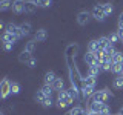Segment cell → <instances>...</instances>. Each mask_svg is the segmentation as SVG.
<instances>
[{
    "label": "cell",
    "mask_w": 123,
    "mask_h": 115,
    "mask_svg": "<svg viewBox=\"0 0 123 115\" xmlns=\"http://www.w3.org/2000/svg\"><path fill=\"white\" fill-rule=\"evenodd\" d=\"M74 100L75 98L69 94V89L59 91V94H57V106H59L60 109H65L66 106L72 104V103H74Z\"/></svg>",
    "instance_id": "6da1fadb"
},
{
    "label": "cell",
    "mask_w": 123,
    "mask_h": 115,
    "mask_svg": "<svg viewBox=\"0 0 123 115\" xmlns=\"http://www.w3.org/2000/svg\"><path fill=\"white\" fill-rule=\"evenodd\" d=\"M112 97L109 89H102V91H95V94L92 95V101H100V103H106L108 100Z\"/></svg>",
    "instance_id": "7a4b0ae2"
},
{
    "label": "cell",
    "mask_w": 123,
    "mask_h": 115,
    "mask_svg": "<svg viewBox=\"0 0 123 115\" xmlns=\"http://www.w3.org/2000/svg\"><path fill=\"white\" fill-rule=\"evenodd\" d=\"M91 15H92V18H95L97 22H105L106 14H105V11H103V5H95L91 11Z\"/></svg>",
    "instance_id": "3957f363"
},
{
    "label": "cell",
    "mask_w": 123,
    "mask_h": 115,
    "mask_svg": "<svg viewBox=\"0 0 123 115\" xmlns=\"http://www.w3.org/2000/svg\"><path fill=\"white\" fill-rule=\"evenodd\" d=\"M9 94H11V81L8 78H3L2 84H0V97L3 100H6Z\"/></svg>",
    "instance_id": "277c9868"
},
{
    "label": "cell",
    "mask_w": 123,
    "mask_h": 115,
    "mask_svg": "<svg viewBox=\"0 0 123 115\" xmlns=\"http://www.w3.org/2000/svg\"><path fill=\"white\" fill-rule=\"evenodd\" d=\"M91 12H88V11H82V12L77 14V23H79L80 26H86L88 23L91 20Z\"/></svg>",
    "instance_id": "5b68a950"
},
{
    "label": "cell",
    "mask_w": 123,
    "mask_h": 115,
    "mask_svg": "<svg viewBox=\"0 0 123 115\" xmlns=\"http://www.w3.org/2000/svg\"><path fill=\"white\" fill-rule=\"evenodd\" d=\"M85 63H86L88 66H102V63H98V61H97L95 54L94 52H89V51L85 54Z\"/></svg>",
    "instance_id": "8992f818"
},
{
    "label": "cell",
    "mask_w": 123,
    "mask_h": 115,
    "mask_svg": "<svg viewBox=\"0 0 123 115\" xmlns=\"http://www.w3.org/2000/svg\"><path fill=\"white\" fill-rule=\"evenodd\" d=\"M89 109H92L94 112H108L109 110V107H108L106 103H100V101H92L91 103V106H89Z\"/></svg>",
    "instance_id": "52a82bcc"
},
{
    "label": "cell",
    "mask_w": 123,
    "mask_h": 115,
    "mask_svg": "<svg viewBox=\"0 0 123 115\" xmlns=\"http://www.w3.org/2000/svg\"><path fill=\"white\" fill-rule=\"evenodd\" d=\"M6 32H11V34H14L15 37H23V34H22V29H20V25H15V23H8V26H6Z\"/></svg>",
    "instance_id": "ba28073f"
},
{
    "label": "cell",
    "mask_w": 123,
    "mask_h": 115,
    "mask_svg": "<svg viewBox=\"0 0 123 115\" xmlns=\"http://www.w3.org/2000/svg\"><path fill=\"white\" fill-rule=\"evenodd\" d=\"M95 83H97L95 77L86 75V77H83L82 81H80V87H82V86H86V87H95Z\"/></svg>",
    "instance_id": "9c48e42d"
},
{
    "label": "cell",
    "mask_w": 123,
    "mask_h": 115,
    "mask_svg": "<svg viewBox=\"0 0 123 115\" xmlns=\"http://www.w3.org/2000/svg\"><path fill=\"white\" fill-rule=\"evenodd\" d=\"M11 9H12L15 14L25 12V0H14V2H12V8H11Z\"/></svg>",
    "instance_id": "30bf717a"
},
{
    "label": "cell",
    "mask_w": 123,
    "mask_h": 115,
    "mask_svg": "<svg viewBox=\"0 0 123 115\" xmlns=\"http://www.w3.org/2000/svg\"><path fill=\"white\" fill-rule=\"evenodd\" d=\"M32 60H34L32 54H31V52H28V51H25V49H23V51H22V54L18 55V61H20V63L29 64V63H31Z\"/></svg>",
    "instance_id": "8fae6325"
},
{
    "label": "cell",
    "mask_w": 123,
    "mask_h": 115,
    "mask_svg": "<svg viewBox=\"0 0 123 115\" xmlns=\"http://www.w3.org/2000/svg\"><path fill=\"white\" fill-rule=\"evenodd\" d=\"M80 94H82L83 100H88V98H92V95L95 94L94 87H86V86H82L80 87Z\"/></svg>",
    "instance_id": "7c38bea8"
},
{
    "label": "cell",
    "mask_w": 123,
    "mask_h": 115,
    "mask_svg": "<svg viewBox=\"0 0 123 115\" xmlns=\"http://www.w3.org/2000/svg\"><path fill=\"white\" fill-rule=\"evenodd\" d=\"M46 37H48V32H46V29H37L36 34H34V40L36 41H45Z\"/></svg>",
    "instance_id": "4fadbf2b"
},
{
    "label": "cell",
    "mask_w": 123,
    "mask_h": 115,
    "mask_svg": "<svg viewBox=\"0 0 123 115\" xmlns=\"http://www.w3.org/2000/svg\"><path fill=\"white\" fill-rule=\"evenodd\" d=\"M36 9H37V5L32 2V0H25V12L26 14L36 12Z\"/></svg>",
    "instance_id": "5bb4252c"
},
{
    "label": "cell",
    "mask_w": 123,
    "mask_h": 115,
    "mask_svg": "<svg viewBox=\"0 0 123 115\" xmlns=\"http://www.w3.org/2000/svg\"><path fill=\"white\" fill-rule=\"evenodd\" d=\"M3 43H15V41H17V38L18 37H15L14 35V34H11V32H6V31H5V32H3Z\"/></svg>",
    "instance_id": "9a60e30c"
},
{
    "label": "cell",
    "mask_w": 123,
    "mask_h": 115,
    "mask_svg": "<svg viewBox=\"0 0 123 115\" xmlns=\"http://www.w3.org/2000/svg\"><path fill=\"white\" fill-rule=\"evenodd\" d=\"M52 87H54V91H63L65 89V80L62 78V77H57L55 78V81L52 83Z\"/></svg>",
    "instance_id": "2e32d148"
},
{
    "label": "cell",
    "mask_w": 123,
    "mask_h": 115,
    "mask_svg": "<svg viewBox=\"0 0 123 115\" xmlns=\"http://www.w3.org/2000/svg\"><path fill=\"white\" fill-rule=\"evenodd\" d=\"M55 78H57V75L54 74L52 71H48V72L45 74V78H43V81H45V84H51V86H52V83L55 81Z\"/></svg>",
    "instance_id": "e0dca14e"
},
{
    "label": "cell",
    "mask_w": 123,
    "mask_h": 115,
    "mask_svg": "<svg viewBox=\"0 0 123 115\" xmlns=\"http://www.w3.org/2000/svg\"><path fill=\"white\" fill-rule=\"evenodd\" d=\"M97 41H98L100 49H102V51H105L109 45H112V43H111V40H109V37H100V38H97Z\"/></svg>",
    "instance_id": "ac0fdd59"
},
{
    "label": "cell",
    "mask_w": 123,
    "mask_h": 115,
    "mask_svg": "<svg viewBox=\"0 0 123 115\" xmlns=\"http://www.w3.org/2000/svg\"><path fill=\"white\" fill-rule=\"evenodd\" d=\"M68 115H86V110H85L82 106H75V107H72V109L69 110Z\"/></svg>",
    "instance_id": "d6986e66"
},
{
    "label": "cell",
    "mask_w": 123,
    "mask_h": 115,
    "mask_svg": "<svg viewBox=\"0 0 123 115\" xmlns=\"http://www.w3.org/2000/svg\"><path fill=\"white\" fill-rule=\"evenodd\" d=\"M77 51H79V46L77 45H69L66 48V57H75Z\"/></svg>",
    "instance_id": "ffe728a7"
},
{
    "label": "cell",
    "mask_w": 123,
    "mask_h": 115,
    "mask_svg": "<svg viewBox=\"0 0 123 115\" xmlns=\"http://www.w3.org/2000/svg\"><path fill=\"white\" fill-rule=\"evenodd\" d=\"M88 51H89V52H97V51H102V49H100L98 41H97V40H92V41H89V45H88Z\"/></svg>",
    "instance_id": "44dd1931"
},
{
    "label": "cell",
    "mask_w": 123,
    "mask_h": 115,
    "mask_svg": "<svg viewBox=\"0 0 123 115\" xmlns=\"http://www.w3.org/2000/svg\"><path fill=\"white\" fill-rule=\"evenodd\" d=\"M20 29H22V34H23V37L29 35V32H31V23H29V22H25V23H22V25H20Z\"/></svg>",
    "instance_id": "7402d4cb"
},
{
    "label": "cell",
    "mask_w": 123,
    "mask_h": 115,
    "mask_svg": "<svg viewBox=\"0 0 123 115\" xmlns=\"http://www.w3.org/2000/svg\"><path fill=\"white\" fill-rule=\"evenodd\" d=\"M100 71H102V66H89V69H88V75L97 78V75L100 74Z\"/></svg>",
    "instance_id": "603a6c76"
},
{
    "label": "cell",
    "mask_w": 123,
    "mask_h": 115,
    "mask_svg": "<svg viewBox=\"0 0 123 115\" xmlns=\"http://www.w3.org/2000/svg\"><path fill=\"white\" fill-rule=\"evenodd\" d=\"M32 2L40 8H49L51 3H52V0H32Z\"/></svg>",
    "instance_id": "cb8c5ba5"
},
{
    "label": "cell",
    "mask_w": 123,
    "mask_h": 115,
    "mask_svg": "<svg viewBox=\"0 0 123 115\" xmlns=\"http://www.w3.org/2000/svg\"><path fill=\"white\" fill-rule=\"evenodd\" d=\"M36 43H37L36 40H29V41H26V45H25V51H28V52L32 54V52H34V49H36Z\"/></svg>",
    "instance_id": "d4e9b609"
},
{
    "label": "cell",
    "mask_w": 123,
    "mask_h": 115,
    "mask_svg": "<svg viewBox=\"0 0 123 115\" xmlns=\"http://www.w3.org/2000/svg\"><path fill=\"white\" fill-rule=\"evenodd\" d=\"M9 8H12V2L11 0H2L0 2V11H6Z\"/></svg>",
    "instance_id": "484cf974"
},
{
    "label": "cell",
    "mask_w": 123,
    "mask_h": 115,
    "mask_svg": "<svg viewBox=\"0 0 123 115\" xmlns=\"http://www.w3.org/2000/svg\"><path fill=\"white\" fill-rule=\"evenodd\" d=\"M46 100V95H45V92L42 91V89H38L37 92H36V101H38V103H43Z\"/></svg>",
    "instance_id": "4316f807"
},
{
    "label": "cell",
    "mask_w": 123,
    "mask_h": 115,
    "mask_svg": "<svg viewBox=\"0 0 123 115\" xmlns=\"http://www.w3.org/2000/svg\"><path fill=\"white\" fill-rule=\"evenodd\" d=\"M122 71H123V63H114L112 64V72L117 75H122Z\"/></svg>",
    "instance_id": "83f0119b"
},
{
    "label": "cell",
    "mask_w": 123,
    "mask_h": 115,
    "mask_svg": "<svg viewBox=\"0 0 123 115\" xmlns=\"http://www.w3.org/2000/svg\"><path fill=\"white\" fill-rule=\"evenodd\" d=\"M114 87L115 89H122L123 87V75H117V78L114 80Z\"/></svg>",
    "instance_id": "f1b7e54d"
},
{
    "label": "cell",
    "mask_w": 123,
    "mask_h": 115,
    "mask_svg": "<svg viewBox=\"0 0 123 115\" xmlns=\"http://www.w3.org/2000/svg\"><path fill=\"white\" fill-rule=\"evenodd\" d=\"M20 84L18 83H15V81H12L11 83V94H14V95H17V94H20Z\"/></svg>",
    "instance_id": "f546056e"
},
{
    "label": "cell",
    "mask_w": 123,
    "mask_h": 115,
    "mask_svg": "<svg viewBox=\"0 0 123 115\" xmlns=\"http://www.w3.org/2000/svg\"><path fill=\"white\" fill-rule=\"evenodd\" d=\"M42 91L45 92V95H46V97H51V94H52L54 87L51 86V84H43V86H42Z\"/></svg>",
    "instance_id": "4dcf8cb0"
},
{
    "label": "cell",
    "mask_w": 123,
    "mask_h": 115,
    "mask_svg": "<svg viewBox=\"0 0 123 115\" xmlns=\"http://www.w3.org/2000/svg\"><path fill=\"white\" fill-rule=\"evenodd\" d=\"M112 63H123V54L120 51H117L114 54V57H112Z\"/></svg>",
    "instance_id": "1f68e13d"
},
{
    "label": "cell",
    "mask_w": 123,
    "mask_h": 115,
    "mask_svg": "<svg viewBox=\"0 0 123 115\" xmlns=\"http://www.w3.org/2000/svg\"><path fill=\"white\" fill-rule=\"evenodd\" d=\"M115 52H117V51H115L114 45H109V46H108V48L105 49V54H106L108 57H111V58H112V57H114V54H115Z\"/></svg>",
    "instance_id": "d6a6232c"
},
{
    "label": "cell",
    "mask_w": 123,
    "mask_h": 115,
    "mask_svg": "<svg viewBox=\"0 0 123 115\" xmlns=\"http://www.w3.org/2000/svg\"><path fill=\"white\" fill-rule=\"evenodd\" d=\"M112 61H103V63H102V71H112Z\"/></svg>",
    "instance_id": "836d02e7"
},
{
    "label": "cell",
    "mask_w": 123,
    "mask_h": 115,
    "mask_svg": "<svg viewBox=\"0 0 123 115\" xmlns=\"http://www.w3.org/2000/svg\"><path fill=\"white\" fill-rule=\"evenodd\" d=\"M103 11H105L106 15H109V14H112L114 8H112V5H111V3H103Z\"/></svg>",
    "instance_id": "e575fe53"
},
{
    "label": "cell",
    "mask_w": 123,
    "mask_h": 115,
    "mask_svg": "<svg viewBox=\"0 0 123 115\" xmlns=\"http://www.w3.org/2000/svg\"><path fill=\"white\" fill-rule=\"evenodd\" d=\"M95 54V57H97V61L98 63H103V60H105V51H97V52H94Z\"/></svg>",
    "instance_id": "d590c367"
},
{
    "label": "cell",
    "mask_w": 123,
    "mask_h": 115,
    "mask_svg": "<svg viewBox=\"0 0 123 115\" xmlns=\"http://www.w3.org/2000/svg\"><path fill=\"white\" fill-rule=\"evenodd\" d=\"M109 40H111V43H115V41H118V40H120V37H118V32H112V34H111V35H109Z\"/></svg>",
    "instance_id": "8d00e7d4"
},
{
    "label": "cell",
    "mask_w": 123,
    "mask_h": 115,
    "mask_svg": "<svg viewBox=\"0 0 123 115\" xmlns=\"http://www.w3.org/2000/svg\"><path fill=\"white\" fill-rule=\"evenodd\" d=\"M42 104H43L45 107H51V106H52V98H51V97H46V100L42 103Z\"/></svg>",
    "instance_id": "74e56055"
},
{
    "label": "cell",
    "mask_w": 123,
    "mask_h": 115,
    "mask_svg": "<svg viewBox=\"0 0 123 115\" xmlns=\"http://www.w3.org/2000/svg\"><path fill=\"white\" fill-rule=\"evenodd\" d=\"M3 48H5V51H11L14 48V45L12 43H3Z\"/></svg>",
    "instance_id": "f35d334b"
},
{
    "label": "cell",
    "mask_w": 123,
    "mask_h": 115,
    "mask_svg": "<svg viewBox=\"0 0 123 115\" xmlns=\"http://www.w3.org/2000/svg\"><path fill=\"white\" fill-rule=\"evenodd\" d=\"M117 32H118V37H120V41L123 43V29H118Z\"/></svg>",
    "instance_id": "ab89813d"
},
{
    "label": "cell",
    "mask_w": 123,
    "mask_h": 115,
    "mask_svg": "<svg viewBox=\"0 0 123 115\" xmlns=\"http://www.w3.org/2000/svg\"><path fill=\"white\" fill-rule=\"evenodd\" d=\"M118 23H123V12L120 14V17H118Z\"/></svg>",
    "instance_id": "60d3db41"
},
{
    "label": "cell",
    "mask_w": 123,
    "mask_h": 115,
    "mask_svg": "<svg viewBox=\"0 0 123 115\" xmlns=\"http://www.w3.org/2000/svg\"><path fill=\"white\" fill-rule=\"evenodd\" d=\"M117 115H123V107H122L120 110H118V114H117Z\"/></svg>",
    "instance_id": "b9f144b4"
},
{
    "label": "cell",
    "mask_w": 123,
    "mask_h": 115,
    "mask_svg": "<svg viewBox=\"0 0 123 115\" xmlns=\"http://www.w3.org/2000/svg\"><path fill=\"white\" fill-rule=\"evenodd\" d=\"M122 75H123V71H122Z\"/></svg>",
    "instance_id": "7bdbcfd3"
},
{
    "label": "cell",
    "mask_w": 123,
    "mask_h": 115,
    "mask_svg": "<svg viewBox=\"0 0 123 115\" xmlns=\"http://www.w3.org/2000/svg\"><path fill=\"white\" fill-rule=\"evenodd\" d=\"M0 115H3V114H0Z\"/></svg>",
    "instance_id": "ee69618b"
}]
</instances>
